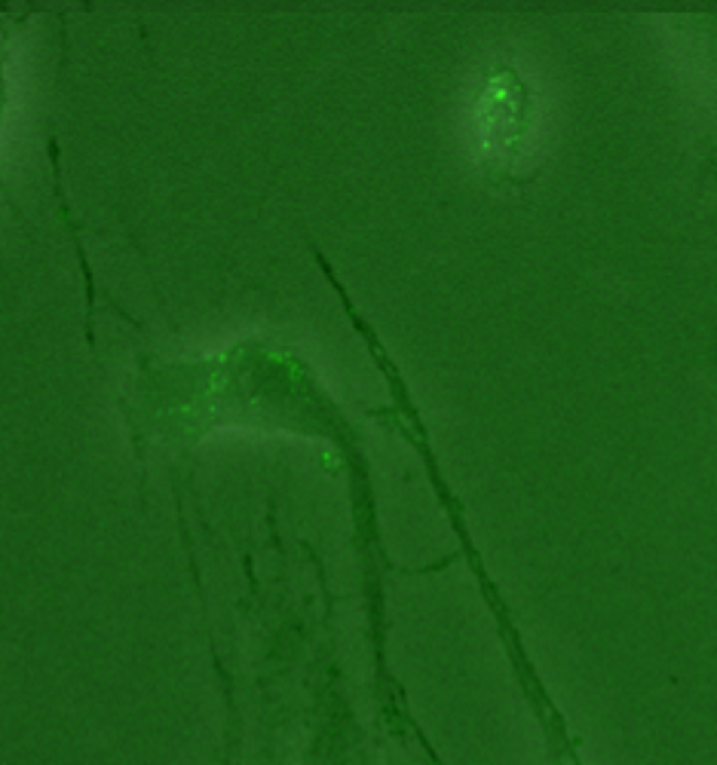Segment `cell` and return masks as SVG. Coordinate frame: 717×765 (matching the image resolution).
I'll return each instance as SVG.
<instances>
[{
  "instance_id": "obj_1",
  "label": "cell",
  "mask_w": 717,
  "mask_h": 765,
  "mask_svg": "<svg viewBox=\"0 0 717 765\" xmlns=\"http://www.w3.org/2000/svg\"><path fill=\"white\" fill-rule=\"evenodd\" d=\"M530 129V95L515 71L500 67L484 80L475 98V141L491 175H506L515 166L521 141Z\"/></svg>"
}]
</instances>
